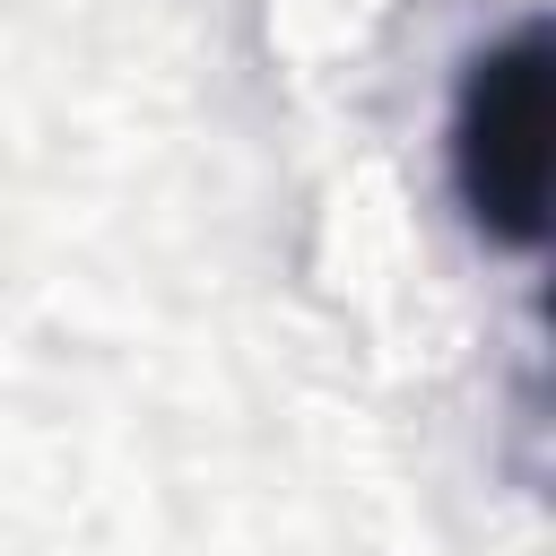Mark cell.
I'll use <instances>...</instances> for the list:
<instances>
[{
	"instance_id": "1",
	"label": "cell",
	"mask_w": 556,
	"mask_h": 556,
	"mask_svg": "<svg viewBox=\"0 0 556 556\" xmlns=\"http://www.w3.org/2000/svg\"><path fill=\"white\" fill-rule=\"evenodd\" d=\"M547 139H556V52L547 26H513L469 52L452 87V200L495 252H539L547 243Z\"/></svg>"
}]
</instances>
